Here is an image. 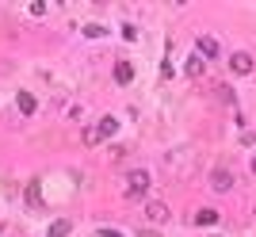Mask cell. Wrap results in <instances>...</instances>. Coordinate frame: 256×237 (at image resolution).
Here are the masks:
<instances>
[{
  "label": "cell",
  "instance_id": "obj_1",
  "mask_svg": "<svg viewBox=\"0 0 256 237\" xmlns=\"http://www.w3.org/2000/svg\"><path fill=\"white\" fill-rule=\"evenodd\" d=\"M146 192H150V172H146V168H134L130 180H126V195L130 199H142Z\"/></svg>",
  "mask_w": 256,
  "mask_h": 237
},
{
  "label": "cell",
  "instance_id": "obj_2",
  "mask_svg": "<svg viewBox=\"0 0 256 237\" xmlns=\"http://www.w3.org/2000/svg\"><path fill=\"white\" fill-rule=\"evenodd\" d=\"M252 54H245V50H237V54H230V69H234V73L237 76H248V73H252Z\"/></svg>",
  "mask_w": 256,
  "mask_h": 237
},
{
  "label": "cell",
  "instance_id": "obj_3",
  "mask_svg": "<svg viewBox=\"0 0 256 237\" xmlns=\"http://www.w3.org/2000/svg\"><path fill=\"white\" fill-rule=\"evenodd\" d=\"M195 46H199V58H218V54H222V46H218V38H214V34H199V38H195Z\"/></svg>",
  "mask_w": 256,
  "mask_h": 237
},
{
  "label": "cell",
  "instance_id": "obj_4",
  "mask_svg": "<svg viewBox=\"0 0 256 237\" xmlns=\"http://www.w3.org/2000/svg\"><path fill=\"white\" fill-rule=\"evenodd\" d=\"M210 188L214 192H230V188H234V172H230V168H214L210 172Z\"/></svg>",
  "mask_w": 256,
  "mask_h": 237
},
{
  "label": "cell",
  "instance_id": "obj_5",
  "mask_svg": "<svg viewBox=\"0 0 256 237\" xmlns=\"http://www.w3.org/2000/svg\"><path fill=\"white\" fill-rule=\"evenodd\" d=\"M146 214H150L153 222H168V214H172V210H168L164 203H157V199H150V203H146Z\"/></svg>",
  "mask_w": 256,
  "mask_h": 237
},
{
  "label": "cell",
  "instance_id": "obj_6",
  "mask_svg": "<svg viewBox=\"0 0 256 237\" xmlns=\"http://www.w3.org/2000/svg\"><path fill=\"white\" fill-rule=\"evenodd\" d=\"M16 108H20L23 115H34V111H38V100H34L31 92H20V96H16Z\"/></svg>",
  "mask_w": 256,
  "mask_h": 237
},
{
  "label": "cell",
  "instance_id": "obj_7",
  "mask_svg": "<svg viewBox=\"0 0 256 237\" xmlns=\"http://www.w3.org/2000/svg\"><path fill=\"white\" fill-rule=\"evenodd\" d=\"M115 80H118V84H130V80H134V65H130V62H118L115 65Z\"/></svg>",
  "mask_w": 256,
  "mask_h": 237
},
{
  "label": "cell",
  "instance_id": "obj_8",
  "mask_svg": "<svg viewBox=\"0 0 256 237\" xmlns=\"http://www.w3.org/2000/svg\"><path fill=\"white\" fill-rule=\"evenodd\" d=\"M96 130H100V134H104V138H115V130H118V118L104 115V118H100V122H96Z\"/></svg>",
  "mask_w": 256,
  "mask_h": 237
},
{
  "label": "cell",
  "instance_id": "obj_9",
  "mask_svg": "<svg viewBox=\"0 0 256 237\" xmlns=\"http://www.w3.org/2000/svg\"><path fill=\"white\" fill-rule=\"evenodd\" d=\"M184 69H188V76H192V80H195V76H203V58H199V54H192Z\"/></svg>",
  "mask_w": 256,
  "mask_h": 237
},
{
  "label": "cell",
  "instance_id": "obj_10",
  "mask_svg": "<svg viewBox=\"0 0 256 237\" xmlns=\"http://www.w3.org/2000/svg\"><path fill=\"white\" fill-rule=\"evenodd\" d=\"M69 230H73V222H65V218H58V222L50 226V234H46V237H69Z\"/></svg>",
  "mask_w": 256,
  "mask_h": 237
},
{
  "label": "cell",
  "instance_id": "obj_11",
  "mask_svg": "<svg viewBox=\"0 0 256 237\" xmlns=\"http://www.w3.org/2000/svg\"><path fill=\"white\" fill-rule=\"evenodd\" d=\"M195 222H199V226H214V222H218V210H210V206H203V210L195 214Z\"/></svg>",
  "mask_w": 256,
  "mask_h": 237
},
{
  "label": "cell",
  "instance_id": "obj_12",
  "mask_svg": "<svg viewBox=\"0 0 256 237\" xmlns=\"http://www.w3.org/2000/svg\"><path fill=\"white\" fill-rule=\"evenodd\" d=\"M80 138H84V146H100V138H104V134H100L96 126H88L84 134H80Z\"/></svg>",
  "mask_w": 256,
  "mask_h": 237
},
{
  "label": "cell",
  "instance_id": "obj_13",
  "mask_svg": "<svg viewBox=\"0 0 256 237\" xmlns=\"http://www.w3.org/2000/svg\"><path fill=\"white\" fill-rule=\"evenodd\" d=\"M27 203H31V206H38V180H31V184H27Z\"/></svg>",
  "mask_w": 256,
  "mask_h": 237
},
{
  "label": "cell",
  "instance_id": "obj_14",
  "mask_svg": "<svg viewBox=\"0 0 256 237\" xmlns=\"http://www.w3.org/2000/svg\"><path fill=\"white\" fill-rule=\"evenodd\" d=\"M84 34H88V38H100V34H104V27H100V23H88Z\"/></svg>",
  "mask_w": 256,
  "mask_h": 237
},
{
  "label": "cell",
  "instance_id": "obj_15",
  "mask_svg": "<svg viewBox=\"0 0 256 237\" xmlns=\"http://www.w3.org/2000/svg\"><path fill=\"white\" fill-rule=\"evenodd\" d=\"M138 237H160V234H153V230H142V234Z\"/></svg>",
  "mask_w": 256,
  "mask_h": 237
},
{
  "label": "cell",
  "instance_id": "obj_16",
  "mask_svg": "<svg viewBox=\"0 0 256 237\" xmlns=\"http://www.w3.org/2000/svg\"><path fill=\"white\" fill-rule=\"evenodd\" d=\"M252 172H256V157H252Z\"/></svg>",
  "mask_w": 256,
  "mask_h": 237
},
{
  "label": "cell",
  "instance_id": "obj_17",
  "mask_svg": "<svg viewBox=\"0 0 256 237\" xmlns=\"http://www.w3.org/2000/svg\"><path fill=\"white\" fill-rule=\"evenodd\" d=\"M210 237H222V234H210Z\"/></svg>",
  "mask_w": 256,
  "mask_h": 237
}]
</instances>
